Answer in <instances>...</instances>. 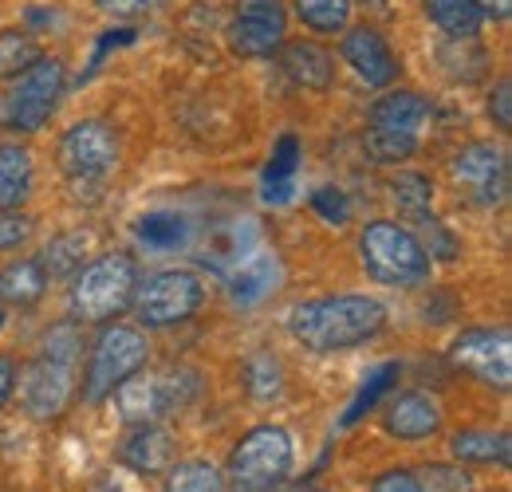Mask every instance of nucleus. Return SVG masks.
I'll use <instances>...</instances> for the list:
<instances>
[{
    "label": "nucleus",
    "mask_w": 512,
    "mask_h": 492,
    "mask_svg": "<svg viewBox=\"0 0 512 492\" xmlns=\"http://www.w3.org/2000/svg\"><path fill=\"white\" fill-rule=\"evenodd\" d=\"M386 327V308L375 296L363 292H339V296H320L308 300L288 315V331L300 347L316 355H335V351H355L367 339H375Z\"/></svg>",
    "instance_id": "f257e3e1"
},
{
    "label": "nucleus",
    "mask_w": 512,
    "mask_h": 492,
    "mask_svg": "<svg viewBox=\"0 0 512 492\" xmlns=\"http://www.w3.org/2000/svg\"><path fill=\"white\" fill-rule=\"evenodd\" d=\"M79 355H83V335H79V323L75 319L56 323L40 339V355L24 367V374H16L20 406L28 410V418L52 422V418H60L67 406H71Z\"/></svg>",
    "instance_id": "f03ea898"
},
{
    "label": "nucleus",
    "mask_w": 512,
    "mask_h": 492,
    "mask_svg": "<svg viewBox=\"0 0 512 492\" xmlns=\"http://www.w3.org/2000/svg\"><path fill=\"white\" fill-rule=\"evenodd\" d=\"M138 292V260L130 252H103L71 276V319L75 323H111L134 304Z\"/></svg>",
    "instance_id": "7ed1b4c3"
},
{
    "label": "nucleus",
    "mask_w": 512,
    "mask_h": 492,
    "mask_svg": "<svg viewBox=\"0 0 512 492\" xmlns=\"http://www.w3.org/2000/svg\"><path fill=\"white\" fill-rule=\"evenodd\" d=\"M359 260L367 276L383 288H418L430 280V268H434L418 233L398 221H371L359 233Z\"/></svg>",
    "instance_id": "20e7f679"
},
{
    "label": "nucleus",
    "mask_w": 512,
    "mask_h": 492,
    "mask_svg": "<svg viewBox=\"0 0 512 492\" xmlns=\"http://www.w3.org/2000/svg\"><path fill=\"white\" fill-rule=\"evenodd\" d=\"M296 465V441L284 426H253L241 437V445L229 457L225 481H233L237 492H272L288 481Z\"/></svg>",
    "instance_id": "39448f33"
},
{
    "label": "nucleus",
    "mask_w": 512,
    "mask_h": 492,
    "mask_svg": "<svg viewBox=\"0 0 512 492\" xmlns=\"http://www.w3.org/2000/svg\"><path fill=\"white\" fill-rule=\"evenodd\" d=\"M150 363V343L138 327L127 323H107L99 331V339L91 343V359H87V374H83V402L87 406H99L107 402L130 374L146 370Z\"/></svg>",
    "instance_id": "423d86ee"
},
{
    "label": "nucleus",
    "mask_w": 512,
    "mask_h": 492,
    "mask_svg": "<svg viewBox=\"0 0 512 492\" xmlns=\"http://www.w3.org/2000/svg\"><path fill=\"white\" fill-rule=\"evenodd\" d=\"M201 390L197 370H166V374H130L127 382L111 394L119 402V418L127 426H150L174 410H186Z\"/></svg>",
    "instance_id": "0eeeda50"
},
{
    "label": "nucleus",
    "mask_w": 512,
    "mask_h": 492,
    "mask_svg": "<svg viewBox=\"0 0 512 492\" xmlns=\"http://www.w3.org/2000/svg\"><path fill=\"white\" fill-rule=\"evenodd\" d=\"M67 87V63L60 56H40L28 71L12 79V91L4 99V123L16 134H36L52 123Z\"/></svg>",
    "instance_id": "6e6552de"
},
{
    "label": "nucleus",
    "mask_w": 512,
    "mask_h": 492,
    "mask_svg": "<svg viewBox=\"0 0 512 492\" xmlns=\"http://www.w3.org/2000/svg\"><path fill=\"white\" fill-rule=\"evenodd\" d=\"M205 304V284L201 276L190 268H166V272H154L146 284H138L134 292V315L142 327H178L193 319Z\"/></svg>",
    "instance_id": "1a4fd4ad"
},
{
    "label": "nucleus",
    "mask_w": 512,
    "mask_h": 492,
    "mask_svg": "<svg viewBox=\"0 0 512 492\" xmlns=\"http://www.w3.org/2000/svg\"><path fill=\"white\" fill-rule=\"evenodd\" d=\"M449 174L477 209H501L509 201V150L489 138L461 146L449 162Z\"/></svg>",
    "instance_id": "9d476101"
},
{
    "label": "nucleus",
    "mask_w": 512,
    "mask_h": 492,
    "mask_svg": "<svg viewBox=\"0 0 512 492\" xmlns=\"http://www.w3.org/2000/svg\"><path fill=\"white\" fill-rule=\"evenodd\" d=\"M119 134L103 119H83V123H71L60 134V146H56V162L64 170L67 182L83 185V182H103L115 166H119Z\"/></svg>",
    "instance_id": "9b49d317"
},
{
    "label": "nucleus",
    "mask_w": 512,
    "mask_h": 492,
    "mask_svg": "<svg viewBox=\"0 0 512 492\" xmlns=\"http://www.w3.org/2000/svg\"><path fill=\"white\" fill-rule=\"evenodd\" d=\"M229 52L241 60H268L288 40V8L284 0H241L225 24Z\"/></svg>",
    "instance_id": "f8f14e48"
},
{
    "label": "nucleus",
    "mask_w": 512,
    "mask_h": 492,
    "mask_svg": "<svg viewBox=\"0 0 512 492\" xmlns=\"http://www.w3.org/2000/svg\"><path fill=\"white\" fill-rule=\"evenodd\" d=\"M453 367L469 370L477 382L509 390L512 386V339L509 327H469L449 343Z\"/></svg>",
    "instance_id": "ddd939ff"
},
{
    "label": "nucleus",
    "mask_w": 512,
    "mask_h": 492,
    "mask_svg": "<svg viewBox=\"0 0 512 492\" xmlns=\"http://www.w3.org/2000/svg\"><path fill=\"white\" fill-rule=\"evenodd\" d=\"M339 56L343 63L375 91L390 87L402 71V63L394 56V48L386 44V36L371 24H355V28H343V44H339Z\"/></svg>",
    "instance_id": "4468645a"
},
{
    "label": "nucleus",
    "mask_w": 512,
    "mask_h": 492,
    "mask_svg": "<svg viewBox=\"0 0 512 492\" xmlns=\"http://www.w3.org/2000/svg\"><path fill=\"white\" fill-rule=\"evenodd\" d=\"M383 430L398 441H426L442 430V406L426 390H406V394L390 398L383 414Z\"/></svg>",
    "instance_id": "2eb2a0df"
},
{
    "label": "nucleus",
    "mask_w": 512,
    "mask_h": 492,
    "mask_svg": "<svg viewBox=\"0 0 512 492\" xmlns=\"http://www.w3.org/2000/svg\"><path fill=\"white\" fill-rule=\"evenodd\" d=\"M225 280H229V296H233V304H241V308H256L260 300H268L276 288H280V280H284V264L272 256V252H249L245 260H237L229 272H225Z\"/></svg>",
    "instance_id": "dca6fc26"
},
{
    "label": "nucleus",
    "mask_w": 512,
    "mask_h": 492,
    "mask_svg": "<svg viewBox=\"0 0 512 492\" xmlns=\"http://www.w3.org/2000/svg\"><path fill=\"white\" fill-rule=\"evenodd\" d=\"M276 56L284 75L304 91H327L335 83V56L316 40H284Z\"/></svg>",
    "instance_id": "f3484780"
},
{
    "label": "nucleus",
    "mask_w": 512,
    "mask_h": 492,
    "mask_svg": "<svg viewBox=\"0 0 512 492\" xmlns=\"http://www.w3.org/2000/svg\"><path fill=\"white\" fill-rule=\"evenodd\" d=\"M426 119H430V103L418 91L394 87V91H386L371 103L367 126L371 130H390V134H418Z\"/></svg>",
    "instance_id": "a211bd4d"
},
{
    "label": "nucleus",
    "mask_w": 512,
    "mask_h": 492,
    "mask_svg": "<svg viewBox=\"0 0 512 492\" xmlns=\"http://www.w3.org/2000/svg\"><path fill=\"white\" fill-rule=\"evenodd\" d=\"M123 465L142 473V477H154V473H166L174 465V441L170 433L162 430L158 422L150 426H130L127 441H123Z\"/></svg>",
    "instance_id": "6ab92c4d"
},
{
    "label": "nucleus",
    "mask_w": 512,
    "mask_h": 492,
    "mask_svg": "<svg viewBox=\"0 0 512 492\" xmlns=\"http://www.w3.org/2000/svg\"><path fill=\"white\" fill-rule=\"evenodd\" d=\"M300 158H304L300 138L296 134H280V142L272 146V158L264 166V201H272V205L292 201L296 174H300Z\"/></svg>",
    "instance_id": "aec40b11"
},
{
    "label": "nucleus",
    "mask_w": 512,
    "mask_h": 492,
    "mask_svg": "<svg viewBox=\"0 0 512 492\" xmlns=\"http://www.w3.org/2000/svg\"><path fill=\"white\" fill-rule=\"evenodd\" d=\"M36 185V162L24 146L0 142V209H20Z\"/></svg>",
    "instance_id": "412c9836"
},
{
    "label": "nucleus",
    "mask_w": 512,
    "mask_h": 492,
    "mask_svg": "<svg viewBox=\"0 0 512 492\" xmlns=\"http://www.w3.org/2000/svg\"><path fill=\"white\" fill-rule=\"evenodd\" d=\"M48 284L52 280H48L40 256H24V260H12L0 272V300L4 304H16V308H32L36 300H44Z\"/></svg>",
    "instance_id": "4be33fe9"
},
{
    "label": "nucleus",
    "mask_w": 512,
    "mask_h": 492,
    "mask_svg": "<svg viewBox=\"0 0 512 492\" xmlns=\"http://www.w3.org/2000/svg\"><path fill=\"white\" fill-rule=\"evenodd\" d=\"M449 453L465 465H509L512 461V441L509 433H493V430H461L453 433L449 441Z\"/></svg>",
    "instance_id": "5701e85b"
},
{
    "label": "nucleus",
    "mask_w": 512,
    "mask_h": 492,
    "mask_svg": "<svg viewBox=\"0 0 512 492\" xmlns=\"http://www.w3.org/2000/svg\"><path fill=\"white\" fill-rule=\"evenodd\" d=\"M134 237L150 252H174V248L186 245L190 221L182 213H174V209H150V213H142L134 221Z\"/></svg>",
    "instance_id": "b1692460"
},
{
    "label": "nucleus",
    "mask_w": 512,
    "mask_h": 492,
    "mask_svg": "<svg viewBox=\"0 0 512 492\" xmlns=\"http://www.w3.org/2000/svg\"><path fill=\"white\" fill-rule=\"evenodd\" d=\"M426 16L449 40H473L485 28V12L473 0H426Z\"/></svg>",
    "instance_id": "393cba45"
},
{
    "label": "nucleus",
    "mask_w": 512,
    "mask_h": 492,
    "mask_svg": "<svg viewBox=\"0 0 512 492\" xmlns=\"http://www.w3.org/2000/svg\"><path fill=\"white\" fill-rule=\"evenodd\" d=\"M91 245H95V233H87V229H75V233L56 237L52 245L44 248V256H40V264H44L48 280L75 276V272L83 268V256H87V248H91Z\"/></svg>",
    "instance_id": "a878e982"
},
{
    "label": "nucleus",
    "mask_w": 512,
    "mask_h": 492,
    "mask_svg": "<svg viewBox=\"0 0 512 492\" xmlns=\"http://www.w3.org/2000/svg\"><path fill=\"white\" fill-rule=\"evenodd\" d=\"M394 378H398V363H394V359H390V363H379V367L367 374V382L359 386V394L351 398V406H347V414L339 418V426L347 430V426L363 422V418H367L371 410H379V402H383L386 394H390Z\"/></svg>",
    "instance_id": "bb28decb"
},
{
    "label": "nucleus",
    "mask_w": 512,
    "mask_h": 492,
    "mask_svg": "<svg viewBox=\"0 0 512 492\" xmlns=\"http://www.w3.org/2000/svg\"><path fill=\"white\" fill-rule=\"evenodd\" d=\"M351 4L355 0H292V12L300 16V24L308 32L320 36H335L351 24Z\"/></svg>",
    "instance_id": "cd10ccee"
},
{
    "label": "nucleus",
    "mask_w": 512,
    "mask_h": 492,
    "mask_svg": "<svg viewBox=\"0 0 512 492\" xmlns=\"http://www.w3.org/2000/svg\"><path fill=\"white\" fill-rule=\"evenodd\" d=\"M40 56V40L28 28H0V79H16Z\"/></svg>",
    "instance_id": "c85d7f7f"
},
{
    "label": "nucleus",
    "mask_w": 512,
    "mask_h": 492,
    "mask_svg": "<svg viewBox=\"0 0 512 492\" xmlns=\"http://www.w3.org/2000/svg\"><path fill=\"white\" fill-rule=\"evenodd\" d=\"M225 469L209 461H178L166 469V492H225Z\"/></svg>",
    "instance_id": "c756f323"
},
{
    "label": "nucleus",
    "mask_w": 512,
    "mask_h": 492,
    "mask_svg": "<svg viewBox=\"0 0 512 492\" xmlns=\"http://www.w3.org/2000/svg\"><path fill=\"white\" fill-rule=\"evenodd\" d=\"M245 390L253 394L256 402L280 398V394H284V367H280V359L268 355V351L253 355V359L245 363Z\"/></svg>",
    "instance_id": "7c9ffc66"
},
{
    "label": "nucleus",
    "mask_w": 512,
    "mask_h": 492,
    "mask_svg": "<svg viewBox=\"0 0 512 492\" xmlns=\"http://www.w3.org/2000/svg\"><path fill=\"white\" fill-rule=\"evenodd\" d=\"M363 142L379 166H398V162L414 158V150H418V134H390V130H371V126H367Z\"/></svg>",
    "instance_id": "2f4dec72"
},
{
    "label": "nucleus",
    "mask_w": 512,
    "mask_h": 492,
    "mask_svg": "<svg viewBox=\"0 0 512 492\" xmlns=\"http://www.w3.org/2000/svg\"><path fill=\"white\" fill-rule=\"evenodd\" d=\"M410 221H414V229H422V248L430 252V260L434 256H442V260H457V252H461V241L449 233L446 225L430 213V209H422V213H410Z\"/></svg>",
    "instance_id": "473e14b6"
},
{
    "label": "nucleus",
    "mask_w": 512,
    "mask_h": 492,
    "mask_svg": "<svg viewBox=\"0 0 512 492\" xmlns=\"http://www.w3.org/2000/svg\"><path fill=\"white\" fill-rule=\"evenodd\" d=\"M390 189H394V201L406 209V217L430 209V201H434V182L426 174H394Z\"/></svg>",
    "instance_id": "72a5a7b5"
},
{
    "label": "nucleus",
    "mask_w": 512,
    "mask_h": 492,
    "mask_svg": "<svg viewBox=\"0 0 512 492\" xmlns=\"http://www.w3.org/2000/svg\"><path fill=\"white\" fill-rule=\"evenodd\" d=\"M414 473H418L422 492H473V477L465 469H453V465H426Z\"/></svg>",
    "instance_id": "f704fd0d"
},
{
    "label": "nucleus",
    "mask_w": 512,
    "mask_h": 492,
    "mask_svg": "<svg viewBox=\"0 0 512 492\" xmlns=\"http://www.w3.org/2000/svg\"><path fill=\"white\" fill-rule=\"evenodd\" d=\"M36 233V221L20 209H0V252H12V248L28 245Z\"/></svg>",
    "instance_id": "c9c22d12"
},
{
    "label": "nucleus",
    "mask_w": 512,
    "mask_h": 492,
    "mask_svg": "<svg viewBox=\"0 0 512 492\" xmlns=\"http://www.w3.org/2000/svg\"><path fill=\"white\" fill-rule=\"evenodd\" d=\"M312 209L320 213L327 225H347V221H351V201H347V193L335 189V185H320V189L312 193Z\"/></svg>",
    "instance_id": "e433bc0d"
},
{
    "label": "nucleus",
    "mask_w": 512,
    "mask_h": 492,
    "mask_svg": "<svg viewBox=\"0 0 512 492\" xmlns=\"http://www.w3.org/2000/svg\"><path fill=\"white\" fill-rule=\"evenodd\" d=\"M489 119L501 126L505 134L512 130V79H497V87H493V95H489Z\"/></svg>",
    "instance_id": "4c0bfd02"
},
{
    "label": "nucleus",
    "mask_w": 512,
    "mask_h": 492,
    "mask_svg": "<svg viewBox=\"0 0 512 492\" xmlns=\"http://www.w3.org/2000/svg\"><path fill=\"white\" fill-rule=\"evenodd\" d=\"M103 12L111 16H123V20H134V16H150V12H162L170 0H95Z\"/></svg>",
    "instance_id": "58836bf2"
},
{
    "label": "nucleus",
    "mask_w": 512,
    "mask_h": 492,
    "mask_svg": "<svg viewBox=\"0 0 512 492\" xmlns=\"http://www.w3.org/2000/svg\"><path fill=\"white\" fill-rule=\"evenodd\" d=\"M375 492H422L414 469H390L375 481Z\"/></svg>",
    "instance_id": "ea45409f"
},
{
    "label": "nucleus",
    "mask_w": 512,
    "mask_h": 492,
    "mask_svg": "<svg viewBox=\"0 0 512 492\" xmlns=\"http://www.w3.org/2000/svg\"><path fill=\"white\" fill-rule=\"evenodd\" d=\"M16 374H20V370H16V363H12L8 355H0V410H4V406L16 398Z\"/></svg>",
    "instance_id": "a19ab883"
},
{
    "label": "nucleus",
    "mask_w": 512,
    "mask_h": 492,
    "mask_svg": "<svg viewBox=\"0 0 512 492\" xmlns=\"http://www.w3.org/2000/svg\"><path fill=\"white\" fill-rule=\"evenodd\" d=\"M481 12H485V20H509L512 16V0H473Z\"/></svg>",
    "instance_id": "79ce46f5"
},
{
    "label": "nucleus",
    "mask_w": 512,
    "mask_h": 492,
    "mask_svg": "<svg viewBox=\"0 0 512 492\" xmlns=\"http://www.w3.org/2000/svg\"><path fill=\"white\" fill-rule=\"evenodd\" d=\"M363 4H375V8H386V0H363Z\"/></svg>",
    "instance_id": "37998d69"
},
{
    "label": "nucleus",
    "mask_w": 512,
    "mask_h": 492,
    "mask_svg": "<svg viewBox=\"0 0 512 492\" xmlns=\"http://www.w3.org/2000/svg\"><path fill=\"white\" fill-rule=\"evenodd\" d=\"M300 492H327V489H300Z\"/></svg>",
    "instance_id": "c03bdc74"
}]
</instances>
